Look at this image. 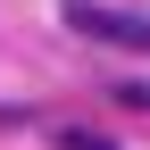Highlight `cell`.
<instances>
[{
    "instance_id": "7a4b0ae2",
    "label": "cell",
    "mask_w": 150,
    "mask_h": 150,
    "mask_svg": "<svg viewBox=\"0 0 150 150\" xmlns=\"http://www.w3.org/2000/svg\"><path fill=\"white\" fill-rule=\"evenodd\" d=\"M50 142H59V150H117L108 134H92V125H50Z\"/></svg>"
},
{
    "instance_id": "6da1fadb",
    "label": "cell",
    "mask_w": 150,
    "mask_h": 150,
    "mask_svg": "<svg viewBox=\"0 0 150 150\" xmlns=\"http://www.w3.org/2000/svg\"><path fill=\"white\" fill-rule=\"evenodd\" d=\"M67 25L83 42H125V50H150V17H125V8H92V0H67Z\"/></svg>"
}]
</instances>
